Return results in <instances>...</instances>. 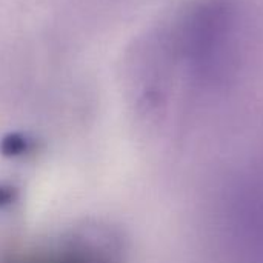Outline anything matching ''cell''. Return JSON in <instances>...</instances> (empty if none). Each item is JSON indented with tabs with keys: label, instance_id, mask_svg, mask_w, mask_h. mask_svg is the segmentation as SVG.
I'll use <instances>...</instances> for the list:
<instances>
[{
	"label": "cell",
	"instance_id": "obj_1",
	"mask_svg": "<svg viewBox=\"0 0 263 263\" xmlns=\"http://www.w3.org/2000/svg\"><path fill=\"white\" fill-rule=\"evenodd\" d=\"M237 35V12L228 0H203L180 18L176 34V57L185 74L197 85L220 83L233 68Z\"/></svg>",
	"mask_w": 263,
	"mask_h": 263
}]
</instances>
